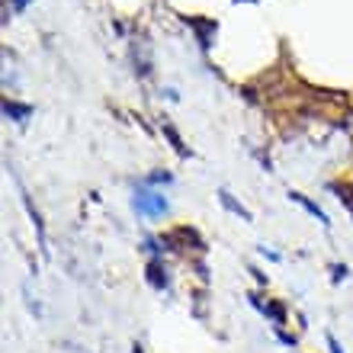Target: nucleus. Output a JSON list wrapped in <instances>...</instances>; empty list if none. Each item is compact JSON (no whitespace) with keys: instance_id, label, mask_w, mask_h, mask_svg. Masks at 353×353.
Listing matches in <instances>:
<instances>
[{"instance_id":"nucleus-8","label":"nucleus","mask_w":353,"mask_h":353,"mask_svg":"<svg viewBox=\"0 0 353 353\" xmlns=\"http://www.w3.org/2000/svg\"><path fill=\"white\" fill-rule=\"evenodd\" d=\"M327 350H331V353H344V350H341V344H337L334 334H327Z\"/></svg>"},{"instance_id":"nucleus-9","label":"nucleus","mask_w":353,"mask_h":353,"mask_svg":"<svg viewBox=\"0 0 353 353\" xmlns=\"http://www.w3.org/2000/svg\"><path fill=\"white\" fill-rule=\"evenodd\" d=\"M344 276H347V267H341V263H337V267H334V283H341Z\"/></svg>"},{"instance_id":"nucleus-7","label":"nucleus","mask_w":353,"mask_h":353,"mask_svg":"<svg viewBox=\"0 0 353 353\" xmlns=\"http://www.w3.org/2000/svg\"><path fill=\"white\" fill-rule=\"evenodd\" d=\"M148 183H170V174H168V170H164V174H151Z\"/></svg>"},{"instance_id":"nucleus-2","label":"nucleus","mask_w":353,"mask_h":353,"mask_svg":"<svg viewBox=\"0 0 353 353\" xmlns=\"http://www.w3.org/2000/svg\"><path fill=\"white\" fill-rule=\"evenodd\" d=\"M289 199H292V203H299V205H302V209H305V212H312V215H315V219H318V222H321V225H331V222H327V212H325V209H321V205H318V203H312L308 196H302V193H289Z\"/></svg>"},{"instance_id":"nucleus-4","label":"nucleus","mask_w":353,"mask_h":353,"mask_svg":"<svg viewBox=\"0 0 353 353\" xmlns=\"http://www.w3.org/2000/svg\"><path fill=\"white\" fill-rule=\"evenodd\" d=\"M148 283L158 289V292H164V289L170 286V279H168V273H164V267H161V261L148 263Z\"/></svg>"},{"instance_id":"nucleus-3","label":"nucleus","mask_w":353,"mask_h":353,"mask_svg":"<svg viewBox=\"0 0 353 353\" xmlns=\"http://www.w3.org/2000/svg\"><path fill=\"white\" fill-rule=\"evenodd\" d=\"M219 199H222V205L228 209V212H234L238 219H244V222H254V215L248 212V209H244V205L238 203V199H234V196L228 193V190H219Z\"/></svg>"},{"instance_id":"nucleus-5","label":"nucleus","mask_w":353,"mask_h":353,"mask_svg":"<svg viewBox=\"0 0 353 353\" xmlns=\"http://www.w3.org/2000/svg\"><path fill=\"white\" fill-rule=\"evenodd\" d=\"M3 110H7V116H17V122H23L29 116V106H17V103H7Z\"/></svg>"},{"instance_id":"nucleus-11","label":"nucleus","mask_w":353,"mask_h":353,"mask_svg":"<svg viewBox=\"0 0 353 353\" xmlns=\"http://www.w3.org/2000/svg\"><path fill=\"white\" fill-rule=\"evenodd\" d=\"M132 353H145V350H141V347H139V344H135V350H132Z\"/></svg>"},{"instance_id":"nucleus-1","label":"nucleus","mask_w":353,"mask_h":353,"mask_svg":"<svg viewBox=\"0 0 353 353\" xmlns=\"http://www.w3.org/2000/svg\"><path fill=\"white\" fill-rule=\"evenodd\" d=\"M132 203H135V212L145 215V219H158V215L168 212V199L161 193H151V190H139Z\"/></svg>"},{"instance_id":"nucleus-6","label":"nucleus","mask_w":353,"mask_h":353,"mask_svg":"<svg viewBox=\"0 0 353 353\" xmlns=\"http://www.w3.org/2000/svg\"><path fill=\"white\" fill-rule=\"evenodd\" d=\"M164 135H168V139H170V141H174V148H176V151H180V154H190V151H186V148H183V141H180V135H176V132H174V129H170V125H164Z\"/></svg>"},{"instance_id":"nucleus-10","label":"nucleus","mask_w":353,"mask_h":353,"mask_svg":"<svg viewBox=\"0 0 353 353\" xmlns=\"http://www.w3.org/2000/svg\"><path fill=\"white\" fill-rule=\"evenodd\" d=\"M13 3H17V7H26V3H29V0H13Z\"/></svg>"}]
</instances>
